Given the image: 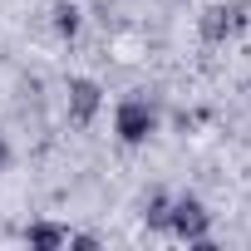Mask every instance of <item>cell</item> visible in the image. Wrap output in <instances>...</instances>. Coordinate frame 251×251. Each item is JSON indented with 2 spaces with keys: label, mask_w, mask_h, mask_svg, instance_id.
Returning <instances> with one entry per match:
<instances>
[{
  "label": "cell",
  "mask_w": 251,
  "mask_h": 251,
  "mask_svg": "<svg viewBox=\"0 0 251 251\" xmlns=\"http://www.w3.org/2000/svg\"><path fill=\"white\" fill-rule=\"evenodd\" d=\"M113 133L123 148H143L153 133H158V108L143 99V94H128L113 103Z\"/></svg>",
  "instance_id": "6da1fadb"
},
{
  "label": "cell",
  "mask_w": 251,
  "mask_h": 251,
  "mask_svg": "<svg viewBox=\"0 0 251 251\" xmlns=\"http://www.w3.org/2000/svg\"><path fill=\"white\" fill-rule=\"evenodd\" d=\"M168 231L177 241H187V246L212 251V217H207V207L197 197H173L168 202Z\"/></svg>",
  "instance_id": "7a4b0ae2"
},
{
  "label": "cell",
  "mask_w": 251,
  "mask_h": 251,
  "mask_svg": "<svg viewBox=\"0 0 251 251\" xmlns=\"http://www.w3.org/2000/svg\"><path fill=\"white\" fill-rule=\"evenodd\" d=\"M99 103H103V94H99L94 79H74V84H69V118L79 123V128L99 113Z\"/></svg>",
  "instance_id": "3957f363"
},
{
  "label": "cell",
  "mask_w": 251,
  "mask_h": 251,
  "mask_svg": "<svg viewBox=\"0 0 251 251\" xmlns=\"http://www.w3.org/2000/svg\"><path fill=\"white\" fill-rule=\"evenodd\" d=\"M25 241H30L35 251H59V246H69V226H54V222H35V226H25Z\"/></svg>",
  "instance_id": "277c9868"
},
{
  "label": "cell",
  "mask_w": 251,
  "mask_h": 251,
  "mask_svg": "<svg viewBox=\"0 0 251 251\" xmlns=\"http://www.w3.org/2000/svg\"><path fill=\"white\" fill-rule=\"evenodd\" d=\"M54 30L74 40V35H79V10H74V5H54Z\"/></svg>",
  "instance_id": "5b68a950"
},
{
  "label": "cell",
  "mask_w": 251,
  "mask_h": 251,
  "mask_svg": "<svg viewBox=\"0 0 251 251\" xmlns=\"http://www.w3.org/2000/svg\"><path fill=\"white\" fill-rule=\"evenodd\" d=\"M5 168H10V143L0 138V173H5Z\"/></svg>",
  "instance_id": "8992f818"
}]
</instances>
